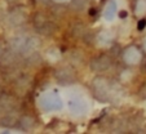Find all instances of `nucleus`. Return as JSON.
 I'll return each instance as SVG.
<instances>
[]
</instances>
